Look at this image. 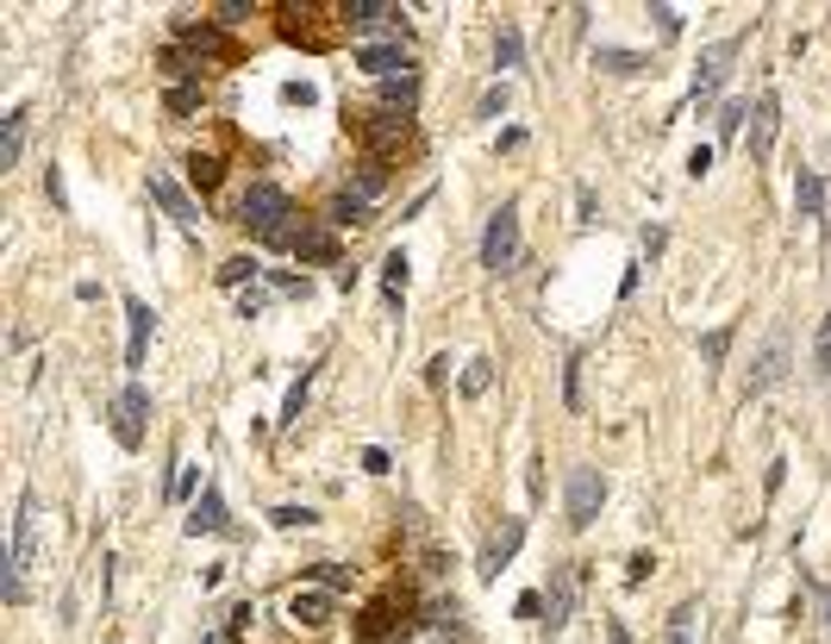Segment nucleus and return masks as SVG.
I'll return each mask as SVG.
<instances>
[{
  "label": "nucleus",
  "instance_id": "nucleus-12",
  "mask_svg": "<svg viewBox=\"0 0 831 644\" xmlns=\"http://www.w3.org/2000/svg\"><path fill=\"white\" fill-rule=\"evenodd\" d=\"M520 545H525V520H501V532L482 545V564H475V569H482V576H501V569L513 564V550H520Z\"/></svg>",
  "mask_w": 831,
  "mask_h": 644
},
{
  "label": "nucleus",
  "instance_id": "nucleus-50",
  "mask_svg": "<svg viewBox=\"0 0 831 644\" xmlns=\"http://www.w3.org/2000/svg\"><path fill=\"white\" fill-rule=\"evenodd\" d=\"M819 607H825V625H831V588H819Z\"/></svg>",
  "mask_w": 831,
  "mask_h": 644
},
{
  "label": "nucleus",
  "instance_id": "nucleus-25",
  "mask_svg": "<svg viewBox=\"0 0 831 644\" xmlns=\"http://www.w3.org/2000/svg\"><path fill=\"white\" fill-rule=\"evenodd\" d=\"M406 270H413V263H406V251H387V256H382V288H387V301H401V294H406Z\"/></svg>",
  "mask_w": 831,
  "mask_h": 644
},
{
  "label": "nucleus",
  "instance_id": "nucleus-40",
  "mask_svg": "<svg viewBox=\"0 0 831 644\" xmlns=\"http://www.w3.org/2000/svg\"><path fill=\"white\" fill-rule=\"evenodd\" d=\"M650 569H657V557H650V550H638V557H632V569H625V582L638 588L644 576H650Z\"/></svg>",
  "mask_w": 831,
  "mask_h": 644
},
{
  "label": "nucleus",
  "instance_id": "nucleus-15",
  "mask_svg": "<svg viewBox=\"0 0 831 644\" xmlns=\"http://www.w3.org/2000/svg\"><path fill=\"white\" fill-rule=\"evenodd\" d=\"M288 620L307 625V632L331 625V594H326V588H294V594H288Z\"/></svg>",
  "mask_w": 831,
  "mask_h": 644
},
{
  "label": "nucleus",
  "instance_id": "nucleus-5",
  "mask_svg": "<svg viewBox=\"0 0 831 644\" xmlns=\"http://www.w3.org/2000/svg\"><path fill=\"white\" fill-rule=\"evenodd\" d=\"M144 419H151V394H144V382H125V394L113 401V438L125 450L144 445Z\"/></svg>",
  "mask_w": 831,
  "mask_h": 644
},
{
  "label": "nucleus",
  "instance_id": "nucleus-44",
  "mask_svg": "<svg viewBox=\"0 0 831 644\" xmlns=\"http://www.w3.org/2000/svg\"><path fill=\"white\" fill-rule=\"evenodd\" d=\"M282 100H288V107H313V88H307V81H288V88H282Z\"/></svg>",
  "mask_w": 831,
  "mask_h": 644
},
{
  "label": "nucleus",
  "instance_id": "nucleus-11",
  "mask_svg": "<svg viewBox=\"0 0 831 644\" xmlns=\"http://www.w3.org/2000/svg\"><path fill=\"white\" fill-rule=\"evenodd\" d=\"M188 532H194V538H200V532H207V538H219V532H232V513H226V494H219L214 482H207V489H200V501L188 507Z\"/></svg>",
  "mask_w": 831,
  "mask_h": 644
},
{
  "label": "nucleus",
  "instance_id": "nucleus-3",
  "mask_svg": "<svg viewBox=\"0 0 831 644\" xmlns=\"http://www.w3.org/2000/svg\"><path fill=\"white\" fill-rule=\"evenodd\" d=\"M513 263H520V207L506 200L501 214L488 219V232H482V270L506 275Z\"/></svg>",
  "mask_w": 831,
  "mask_h": 644
},
{
  "label": "nucleus",
  "instance_id": "nucleus-20",
  "mask_svg": "<svg viewBox=\"0 0 831 644\" xmlns=\"http://www.w3.org/2000/svg\"><path fill=\"white\" fill-rule=\"evenodd\" d=\"M345 20L357 25V32H382V25L401 20V7H394V0H345Z\"/></svg>",
  "mask_w": 831,
  "mask_h": 644
},
{
  "label": "nucleus",
  "instance_id": "nucleus-46",
  "mask_svg": "<svg viewBox=\"0 0 831 644\" xmlns=\"http://www.w3.org/2000/svg\"><path fill=\"white\" fill-rule=\"evenodd\" d=\"M244 13H251L244 0H226V7H219V25H238V20H244Z\"/></svg>",
  "mask_w": 831,
  "mask_h": 644
},
{
  "label": "nucleus",
  "instance_id": "nucleus-10",
  "mask_svg": "<svg viewBox=\"0 0 831 644\" xmlns=\"http://www.w3.org/2000/svg\"><path fill=\"white\" fill-rule=\"evenodd\" d=\"M737 57V39H719L700 51V69H695V100H713L719 95V81H725V63Z\"/></svg>",
  "mask_w": 831,
  "mask_h": 644
},
{
  "label": "nucleus",
  "instance_id": "nucleus-39",
  "mask_svg": "<svg viewBox=\"0 0 831 644\" xmlns=\"http://www.w3.org/2000/svg\"><path fill=\"white\" fill-rule=\"evenodd\" d=\"M650 20H657L663 39H676V32H681V13H676V7H650Z\"/></svg>",
  "mask_w": 831,
  "mask_h": 644
},
{
  "label": "nucleus",
  "instance_id": "nucleus-48",
  "mask_svg": "<svg viewBox=\"0 0 831 644\" xmlns=\"http://www.w3.org/2000/svg\"><path fill=\"white\" fill-rule=\"evenodd\" d=\"M819 370L831 375V313H825V332H819Z\"/></svg>",
  "mask_w": 831,
  "mask_h": 644
},
{
  "label": "nucleus",
  "instance_id": "nucleus-2",
  "mask_svg": "<svg viewBox=\"0 0 831 644\" xmlns=\"http://www.w3.org/2000/svg\"><path fill=\"white\" fill-rule=\"evenodd\" d=\"M32 538H39V494H20L13 550H7V601H25V564H32Z\"/></svg>",
  "mask_w": 831,
  "mask_h": 644
},
{
  "label": "nucleus",
  "instance_id": "nucleus-28",
  "mask_svg": "<svg viewBox=\"0 0 831 644\" xmlns=\"http://www.w3.org/2000/svg\"><path fill=\"white\" fill-rule=\"evenodd\" d=\"M163 76H175V81H188V76H200V57H188V51H182V44H170V51H163Z\"/></svg>",
  "mask_w": 831,
  "mask_h": 644
},
{
  "label": "nucleus",
  "instance_id": "nucleus-29",
  "mask_svg": "<svg viewBox=\"0 0 831 644\" xmlns=\"http://www.w3.org/2000/svg\"><path fill=\"white\" fill-rule=\"evenodd\" d=\"M331 226H369V200L338 195V200H331Z\"/></svg>",
  "mask_w": 831,
  "mask_h": 644
},
{
  "label": "nucleus",
  "instance_id": "nucleus-19",
  "mask_svg": "<svg viewBox=\"0 0 831 644\" xmlns=\"http://www.w3.org/2000/svg\"><path fill=\"white\" fill-rule=\"evenodd\" d=\"M394 613H406V594H401V588H387L382 601H375V607H369V613H363V625H357V632H363V638L375 644V638H382V632H394V625H401V620H394Z\"/></svg>",
  "mask_w": 831,
  "mask_h": 644
},
{
  "label": "nucleus",
  "instance_id": "nucleus-43",
  "mask_svg": "<svg viewBox=\"0 0 831 644\" xmlns=\"http://www.w3.org/2000/svg\"><path fill=\"white\" fill-rule=\"evenodd\" d=\"M44 195L57 200V207H69V195H63V176H57V163H51V170H44Z\"/></svg>",
  "mask_w": 831,
  "mask_h": 644
},
{
  "label": "nucleus",
  "instance_id": "nucleus-9",
  "mask_svg": "<svg viewBox=\"0 0 831 644\" xmlns=\"http://www.w3.org/2000/svg\"><path fill=\"white\" fill-rule=\"evenodd\" d=\"M175 39H182V51H194V57H232V39H226L214 20H175Z\"/></svg>",
  "mask_w": 831,
  "mask_h": 644
},
{
  "label": "nucleus",
  "instance_id": "nucleus-21",
  "mask_svg": "<svg viewBox=\"0 0 831 644\" xmlns=\"http://www.w3.org/2000/svg\"><path fill=\"white\" fill-rule=\"evenodd\" d=\"M20 151H25V107L0 119V170H20Z\"/></svg>",
  "mask_w": 831,
  "mask_h": 644
},
{
  "label": "nucleus",
  "instance_id": "nucleus-37",
  "mask_svg": "<svg viewBox=\"0 0 831 644\" xmlns=\"http://www.w3.org/2000/svg\"><path fill=\"white\" fill-rule=\"evenodd\" d=\"M270 520H275V526H282V532H294V526H313L319 513H313V507H275Z\"/></svg>",
  "mask_w": 831,
  "mask_h": 644
},
{
  "label": "nucleus",
  "instance_id": "nucleus-22",
  "mask_svg": "<svg viewBox=\"0 0 831 644\" xmlns=\"http://www.w3.org/2000/svg\"><path fill=\"white\" fill-rule=\"evenodd\" d=\"M819 207H825V188H819V176H812V170H800V176H794V214H800V219H819Z\"/></svg>",
  "mask_w": 831,
  "mask_h": 644
},
{
  "label": "nucleus",
  "instance_id": "nucleus-7",
  "mask_svg": "<svg viewBox=\"0 0 831 644\" xmlns=\"http://www.w3.org/2000/svg\"><path fill=\"white\" fill-rule=\"evenodd\" d=\"M576 620V569L569 564H550V582H544V625L562 632V625Z\"/></svg>",
  "mask_w": 831,
  "mask_h": 644
},
{
  "label": "nucleus",
  "instance_id": "nucleus-49",
  "mask_svg": "<svg viewBox=\"0 0 831 644\" xmlns=\"http://www.w3.org/2000/svg\"><path fill=\"white\" fill-rule=\"evenodd\" d=\"M606 644H632V632H625V625L613 620V625H606Z\"/></svg>",
  "mask_w": 831,
  "mask_h": 644
},
{
  "label": "nucleus",
  "instance_id": "nucleus-13",
  "mask_svg": "<svg viewBox=\"0 0 831 644\" xmlns=\"http://www.w3.org/2000/svg\"><path fill=\"white\" fill-rule=\"evenodd\" d=\"M151 319L156 313L144 307V301H138V294H125V370H144V345H151Z\"/></svg>",
  "mask_w": 831,
  "mask_h": 644
},
{
  "label": "nucleus",
  "instance_id": "nucleus-8",
  "mask_svg": "<svg viewBox=\"0 0 831 644\" xmlns=\"http://www.w3.org/2000/svg\"><path fill=\"white\" fill-rule=\"evenodd\" d=\"M788 357H794V351H788V338L775 332L769 345H763V357L751 363V382H744V401H756V394H769L775 382H788Z\"/></svg>",
  "mask_w": 831,
  "mask_h": 644
},
{
  "label": "nucleus",
  "instance_id": "nucleus-47",
  "mask_svg": "<svg viewBox=\"0 0 831 644\" xmlns=\"http://www.w3.org/2000/svg\"><path fill=\"white\" fill-rule=\"evenodd\" d=\"M688 170H695V176H707V170H713V151H707V144H695V156H688Z\"/></svg>",
  "mask_w": 831,
  "mask_h": 644
},
{
  "label": "nucleus",
  "instance_id": "nucleus-18",
  "mask_svg": "<svg viewBox=\"0 0 831 644\" xmlns=\"http://www.w3.org/2000/svg\"><path fill=\"white\" fill-rule=\"evenodd\" d=\"M294 256H300V263H338V232H331V226H300Z\"/></svg>",
  "mask_w": 831,
  "mask_h": 644
},
{
  "label": "nucleus",
  "instance_id": "nucleus-38",
  "mask_svg": "<svg viewBox=\"0 0 831 644\" xmlns=\"http://www.w3.org/2000/svg\"><path fill=\"white\" fill-rule=\"evenodd\" d=\"M313 576H319V588H326V594L350 588V569H338V564H313Z\"/></svg>",
  "mask_w": 831,
  "mask_h": 644
},
{
  "label": "nucleus",
  "instance_id": "nucleus-24",
  "mask_svg": "<svg viewBox=\"0 0 831 644\" xmlns=\"http://www.w3.org/2000/svg\"><path fill=\"white\" fill-rule=\"evenodd\" d=\"M219 176H226V163H219V156H200V151H194V163H188V182H194V188H200V195H214Z\"/></svg>",
  "mask_w": 831,
  "mask_h": 644
},
{
  "label": "nucleus",
  "instance_id": "nucleus-26",
  "mask_svg": "<svg viewBox=\"0 0 831 644\" xmlns=\"http://www.w3.org/2000/svg\"><path fill=\"white\" fill-rule=\"evenodd\" d=\"M256 275H263L256 256H232V263H219V282H226V288H244V282H256Z\"/></svg>",
  "mask_w": 831,
  "mask_h": 644
},
{
  "label": "nucleus",
  "instance_id": "nucleus-14",
  "mask_svg": "<svg viewBox=\"0 0 831 644\" xmlns=\"http://www.w3.org/2000/svg\"><path fill=\"white\" fill-rule=\"evenodd\" d=\"M357 69L394 81V76H413V57H406L401 44H363V51H357Z\"/></svg>",
  "mask_w": 831,
  "mask_h": 644
},
{
  "label": "nucleus",
  "instance_id": "nucleus-30",
  "mask_svg": "<svg viewBox=\"0 0 831 644\" xmlns=\"http://www.w3.org/2000/svg\"><path fill=\"white\" fill-rule=\"evenodd\" d=\"M488 389H494V363H488V357L463 363V394H469V401H475V394H488Z\"/></svg>",
  "mask_w": 831,
  "mask_h": 644
},
{
  "label": "nucleus",
  "instance_id": "nucleus-31",
  "mask_svg": "<svg viewBox=\"0 0 831 644\" xmlns=\"http://www.w3.org/2000/svg\"><path fill=\"white\" fill-rule=\"evenodd\" d=\"M382 163H375V156H363V163H357V200H375L382 195Z\"/></svg>",
  "mask_w": 831,
  "mask_h": 644
},
{
  "label": "nucleus",
  "instance_id": "nucleus-32",
  "mask_svg": "<svg viewBox=\"0 0 831 644\" xmlns=\"http://www.w3.org/2000/svg\"><path fill=\"white\" fill-rule=\"evenodd\" d=\"M307 389H313V370H300V375H294V389H288V401H282V426H294V419H300V407H307Z\"/></svg>",
  "mask_w": 831,
  "mask_h": 644
},
{
  "label": "nucleus",
  "instance_id": "nucleus-34",
  "mask_svg": "<svg viewBox=\"0 0 831 644\" xmlns=\"http://www.w3.org/2000/svg\"><path fill=\"white\" fill-rule=\"evenodd\" d=\"M170 113H200V81H175L170 88Z\"/></svg>",
  "mask_w": 831,
  "mask_h": 644
},
{
  "label": "nucleus",
  "instance_id": "nucleus-17",
  "mask_svg": "<svg viewBox=\"0 0 831 644\" xmlns=\"http://www.w3.org/2000/svg\"><path fill=\"white\" fill-rule=\"evenodd\" d=\"M775 125H781V100L763 95V100H756V119H751V156H756V163L775 151Z\"/></svg>",
  "mask_w": 831,
  "mask_h": 644
},
{
  "label": "nucleus",
  "instance_id": "nucleus-16",
  "mask_svg": "<svg viewBox=\"0 0 831 644\" xmlns=\"http://www.w3.org/2000/svg\"><path fill=\"white\" fill-rule=\"evenodd\" d=\"M151 200H156V207H163V214H170V219H182L188 232H194V226H200V207H194V200L182 195V188H175V182L163 176V170H151Z\"/></svg>",
  "mask_w": 831,
  "mask_h": 644
},
{
  "label": "nucleus",
  "instance_id": "nucleus-1",
  "mask_svg": "<svg viewBox=\"0 0 831 644\" xmlns=\"http://www.w3.org/2000/svg\"><path fill=\"white\" fill-rule=\"evenodd\" d=\"M238 219L251 226L263 244H288L294 251V200H288V188H275V182H251L244 188V200H238Z\"/></svg>",
  "mask_w": 831,
  "mask_h": 644
},
{
  "label": "nucleus",
  "instance_id": "nucleus-36",
  "mask_svg": "<svg viewBox=\"0 0 831 644\" xmlns=\"http://www.w3.org/2000/svg\"><path fill=\"white\" fill-rule=\"evenodd\" d=\"M725 351H732V326H719V332H707L700 357H707V363H725Z\"/></svg>",
  "mask_w": 831,
  "mask_h": 644
},
{
  "label": "nucleus",
  "instance_id": "nucleus-42",
  "mask_svg": "<svg viewBox=\"0 0 831 644\" xmlns=\"http://www.w3.org/2000/svg\"><path fill=\"white\" fill-rule=\"evenodd\" d=\"M194 482H200V469H194V463L175 469V501H182V494H194Z\"/></svg>",
  "mask_w": 831,
  "mask_h": 644
},
{
  "label": "nucleus",
  "instance_id": "nucleus-23",
  "mask_svg": "<svg viewBox=\"0 0 831 644\" xmlns=\"http://www.w3.org/2000/svg\"><path fill=\"white\" fill-rule=\"evenodd\" d=\"M419 100V81L413 76H394V81H382V113H401L406 119V107Z\"/></svg>",
  "mask_w": 831,
  "mask_h": 644
},
{
  "label": "nucleus",
  "instance_id": "nucleus-27",
  "mask_svg": "<svg viewBox=\"0 0 831 644\" xmlns=\"http://www.w3.org/2000/svg\"><path fill=\"white\" fill-rule=\"evenodd\" d=\"M594 69H606V76H638L644 57H632V51H594Z\"/></svg>",
  "mask_w": 831,
  "mask_h": 644
},
{
  "label": "nucleus",
  "instance_id": "nucleus-35",
  "mask_svg": "<svg viewBox=\"0 0 831 644\" xmlns=\"http://www.w3.org/2000/svg\"><path fill=\"white\" fill-rule=\"evenodd\" d=\"M494 63H501V69H520V32H513V25L494 39Z\"/></svg>",
  "mask_w": 831,
  "mask_h": 644
},
{
  "label": "nucleus",
  "instance_id": "nucleus-41",
  "mask_svg": "<svg viewBox=\"0 0 831 644\" xmlns=\"http://www.w3.org/2000/svg\"><path fill=\"white\" fill-rule=\"evenodd\" d=\"M263 307H270V294H263V288H244V294H238V313H244V319H251V313H263Z\"/></svg>",
  "mask_w": 831,
  "mask_h": 644
},
{
  "label": "nucleus",
  "instance_id": "nucleus-6",
  "mask_svg": "<svg viewBox=\"0 0 831 644\" xmlns=\"http://www.w3.org/2000/svg\"><path fill=\"white\" fill-rule=\"evenodd\" d=\"M363 144H369L375 163H382V156H401L406 144H413V125H406L401 113H369L363 119Z\"/></svg>",
  "mask_w": 831,
  "mask_h": 644
},
{
  "label": "nucleus",
  "instance_id": "nucleus-45",
  "mask_svg": "<svg viewBox=\"0 0 831 644\" xmlns=\"http://www.w3.org/2000/svg\"><path fill=\"white\" fill-rule=\"evenodd\" d=\"M737 119H744V100H732V107H725V113H719V132L732 138V132H737Z\"/></svg>",
  "mask_w": 831,
  "mask_h": 644
},
{
  "label": "nucleus",
  "instance_id": "nucleus-33",
  "mask_svg": "<svg viewBox=\"0 0 831 644\" xmlns=\"http://www.w3.org/2000/svg\"><path fill=\"white\" fill-rule=\"evenodd\" d=\"M669 644H695V601H681L669 613Z\"/></svg>",
  "mask_w": 831,
  "mask_h": 644
},
{
  "label": "nucleus",
  "instance_id": "nucleus-4",
  "mask_svg": "<svg viewBox=\"0 0 831 644\" xmlns=\"http://www.w3.org/2000/svg\"><path fill=\"white\" fill-rule=\"evenodd\" d=\"M600 501H606V476H600V469H569V489H562V513H569V526L588 532L600 520Z\"/></svg>",
  "mask_w": 831,
  "mask_h": 644
}]
</instances>
